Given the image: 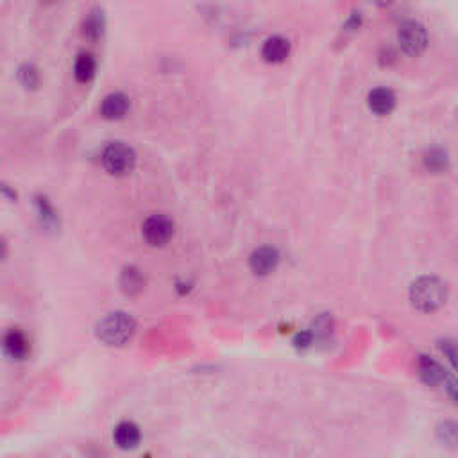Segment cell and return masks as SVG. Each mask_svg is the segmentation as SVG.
Wrapping results in <instances>:
<instances>
[{"label":"cell","instance_id":"6da1fadb","mask_svg":"<svg viewBox=\"0 0 458 458\" xmlns=\"http://www.w3.org/2000/svg\"><path fill=\"white\" fill-rule=\"evenodd\" d=\"M136 331V322L129 313L113 312L108 313L101 322L97 324L98 340L104 342L106 346H124L133 338Z\"/></svg>","mask_w":458,"mask_h":458},{"label":"cell","instance_id":"7a4b0ae2","mask_svg":"<svg viewBox=\"0 0 458 458\" xmlns=\"http://www.w3.org/2000/svg\"><path fill=\"white\" fill-rule=\"evenodd\" d=\"M447 288L444 281L435 276H422L414 281L410 288V301L419 312H435L446 302Z\"/></svg>","mask_w":458,"mask_h":458},{"label":"cell","instance_id":"3957f363","mask_svg":"<svg viewBox=\"0 0 458 458\" xmlns=\"http://www.w3.org/2000/svg\"><path fill=\"white\" fill-rule=\"evenodd\" d=\"M102 165L113 175H126L135 168L136 154L135 151L124 142L108 143L102 151Z\"/></svg>","mask_w":458,"mask_h":458},{"label":"cell","instance_id":"277c9868","mask_svg":"<svg viewBox=\"0 0 458 458\" xmlns=\"http://www.w3.org/2000/svg\"><path fill=\"white\" fill-rule=\"evenodd\" d=\"M397 41H400V47L403 49L404 54L419 56L428 47V31L417 20H407L400 27Z\"/></svg>","mask_w":458,"mask_h":458},{"label":"cell","instance_id":"5b68a950","mask_svg":"<svg viewBox=\"0 0 458 458\" xmlns=\"http://www.w3.org/2000/svg\"><path fill=\"white\" fill-rule=\"evenodd\" d=\"M0 347L4 351L6 357L13 362H24L31 357L33 344H31L29 335L20 327H9L0 338Z\"/></svg>","mask_w":458,"mask_h":458},{"label":"cell","instance_id":"8992f818","mask_svg":"<svg viewBox=\"0 0 458 458\" xmlns=\"http://www.w3.org/2000/svg\"><path fill=\"white\" fill-rule=\"evenodd\" d=\"M142 235L153 248H161L174 235V222L167 215H151L142 225Z\"/></svg>","mask_w":458,"mask_h":458},{"label":"cell","instance_id":"52a82bcc","mask_svg":"<svg viewBox=\"0 0 458 458\" xmlns=\"http://www.w3.org/2000/svg\"><path fill=\"white\" fill-rule=\"evenodd\" d=\"M113 442L118 449L133 451L142 442V429L133 421H121L113 428Z\"/></svg>","mask_w":458,"mask_h":458},{"label":"cell","instance_id":"ba28073f","mask_svg":"<svg viewBox=\"0 0 458 458\" xmlns=\"http://www.w3.org/2000/svg\"><path fill=\"white\" fill-rule=\"evenodd\" d=\"M280 263V253H278L276 248H270V245H262V248L255 249L249 258V265H251V270L258 276H267V274L274 273Z\"/></svg>","mask_w":458,"mask_h":458},{"label":"cell","instance_id":"9c48e42d","mask_svg":"<svg viewBox=\"0 0 458 458\" xmlns=\"http://www.w3.org/2000/svg\"><path fill=\"white\" fill-rule=\"evenodd\" d=\"M288 54H290V44L283 36L267 38L262 47V58L267 63H273V65L283 63L288 58Z\"/></svg>","mask_w":458,"mask_h":458},{"label":"cell","instance_id":"30bf717a","mask_svg":"<svg viewBox=\"0 0 458 458\" xmlns=\"http://www.w3.org/2000/svg\"><path fill=\"white\" fill-rule=\"evenodd\" d=\"M129 109V98L126 97L121 91H115V93H109L108 97L102 101L101 113L102 117L108 118V121H118V118L126 117V113Z\"/></svg>","mask_w":458,"mask_h":458},{"label":"cell","instance_id":"8fae6325","mask_svg":"<svg viewBox=\"0 0 458 458\" xmlns=\"http://www.w3.org/2000/svg\"><path fill=\"white\" fill-rule=\"evenodd\" d=\"M369 109L376 115H389L396 108V95L390 88H375L367 97Z\"/></svg>","mask_w":458,"mask_h":458},{"label":"cell","instance_id":"7c38bea8","mask_svg":"<svg viewBox=\"0 0 458 458\" xmlns=\"http://www.w3.org/2000/svg\"><path fill=\"white\" fill-rule=\"evenodd\" d=\"M143 285H146V280H143L142 270L136 269V267H126L121 274V287L122 290L128 295H136L143 290Z\"/></svg>","mask_w":458,"mask_h":458},{"label":"cell","instance_id":"4fadbf2b","mask_svg":"<svg viewBox=\"0 0 458 458\" xmlns=\"http://www.w3.org/2000/svg\"><path fill=\"white\" fill-rule=\"evenodd\" d=\"M419 371H421L422 380H424L428 385H439V383L444 380L442 367H440V365L429 357H421V362H419Z\"/></svg>","mask_w":458,"mask_h":458},{"label":"cell","instance_id":"5bb4252c","mask_svg":"<svg viewBox=\"0 0 458 458\" xmlns=\"http://www.w3.org/2000/svg\"><path fill=\"white\" fill-rule=\"evenodd\" d=\"M95 70H97V63H95L93 56L81 54L76 59V65H73V76L79 83H88V81L93 79Z\"/></svg>","mask_w":458,"mask_h":458},{"label":"cell","instance_id":"9a60e30c","mask_svg":"<svg viewBox=\"0 0 458 458\" xmlns=\"http://www.w3.org/2000/svg\"><path fill=\"white\" fill-rule=\"evenodd\" d=\"M102 29H104V16H102V11L93 9L84 20V34L91 40H97L102 34Z\"/></svg>","mask_w":458,"mask_h":458},{"label":"cell","instance_id":"2e32d148","mask_svg":"<svg viewBox=\"0 0 458 458\" xmlns=\"http://www.w3.org/2000/svg\"><path fill=\"white\" fill-rule=\"evenodd\" d=\"M447 154L446 151L439 149V147H435V149H429L428 153L424 154V165L426 168H429V171L433 172H442L447 168Z\"/></svg>","mask_w":458,"mask_h":458},{"label":"cell","instance_id":"e0dca14e","mask_svg":"<svg viewBox=\"0 0 458 458\" xmlns=\"http://www.w3.org/2000/svg\"><path fill=\"white\" fill-rule=\"evenodd\" d=\"M20 81L24 83V86L34 88L40 83V73H38V70L34 68V66L26 65L20 68Z\"/></svg>","mask_w":458,"mask_h":458},{"label":"cell","instance_id":"ac0fdd59","mask_svg":"<svg viewBox=\"0 0 458 458\" xmlns=\"http://www.w3.org/2000/svg\"><path fill=\"white\" fill-rule=\"evenodd\" d=\"M313 342V335L310 331H302V333H297V337L294 338V344L297 347H308L312 346Z\"/></svg>","mask_w":458,"mask_h":458},{"label":"cell","instance_id":"d6986e66","mask_svg":"<svg viewBox=\"0 0 458 458\" xmlns=\"http://www.w3.org/2000/svg\"><path fill=\"white\" fill-rule=\"evenodd\" d=\"M6 253H8V245H6V242L0 238V260L6 258Z\"/></svg>","mask_w":458,"mask_h":458}]
</instances>
